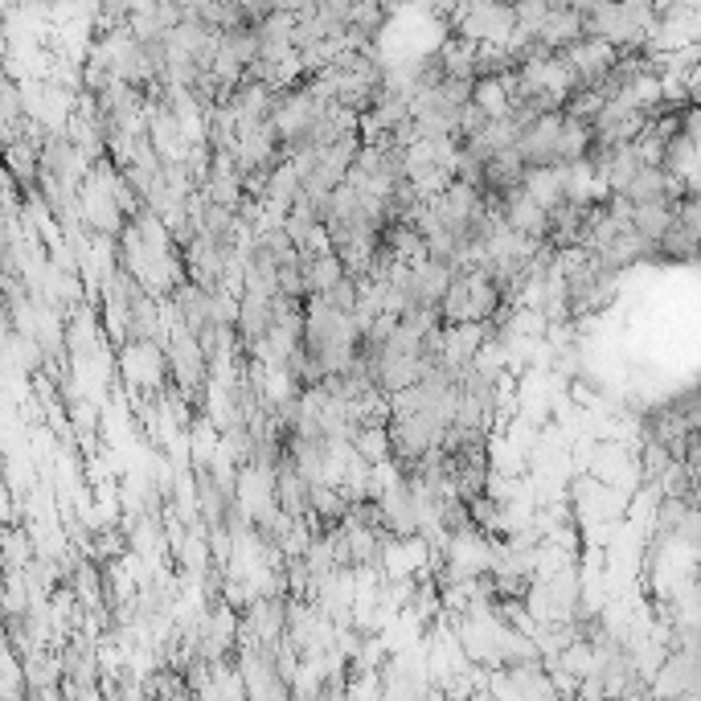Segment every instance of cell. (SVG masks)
<instances>
[{
  "label": "cell",
  "mask_w": 701,
  "mask_h": 701,
  "mask_svg": "<svg viewBox=\"0 0 701 701\" xmlns=\"http://www.w3.org/2000/svg\"><path fill=\"white\" fill-rule=\"evenodd\" d=\"M239 9L251 21H263L267 13H275V0H239Z\"/></svg>",
  "instance_id": "cell-6"
},
{
  "label": "cell",
  "mask_w": 701,
  "mask_h": 701,
  "mask_svg": "<svg viewBox=\"0 0 701 701\" xmlns=\"http://www.w3.org/2000/svg\"><path fill=\"white\" fill-rule=\"evenodd\" d=\"M500 218L521 230V234H533V239H546L549 242V209L533 197L525 185H517L513 193L500 197Z\"/></svg>",
  "instance_id": "cell-2"
},
{
  "label": "cell",
  "mask_w": 701,
  "mask_h": 701,
  "mask_svg": "<svg viewBox=\"0 0 701 701\" xmlns=\"http://www.w3.org/2000/svg\"><path fill=\"white\" fill-rule=\"evenodd\" d=\"M275 9H283V13H295V17H309L312 9H316V0H275Z\"/></svg>",
  "instance_id": "cell-7"
},
{
  "label": "cell",
  "mask_w": 701,
  "mask_h": 701,
  "mask_svg": "<svg viewBox=\"0 0 701 701\" xmlns=\"http://www.w3.org/2000/svg\"><path fill=\"white\" fill-rule=\"evenodd\" d=\"M619 46H612L607 37H582L575 46H566V58H570V67L579 70V83L582 86H603L607 83V74L616 70L619 62Z\"/></svg>",
  "instance_id": "cell-1"
},
{
  "label": "cell",
  "mask_w": 701,
  "mask_h": 701,
  "mask_svg": "<svg viewBox=\"0 0 701 701\" xmlns=\"http://www.w3.org/2000/svg\"><path fill=\"white\" fill-rule=\"evenodd\" d=\"M582 37H587V13H579V9H558L542 25V41H546L549 50H566V46H575Z\"/></svg>",
  "instance_id": "cell-3"
},
{
  "label": "cell",
  "mask_w": 701,
  "mask_h": 701,
  "mask_svg": "<svg viewBox=\"0 0 701 701\" xmlns=\"http://www.w3.org/2000/svg\"><path fill=\"white\" fill-rule=\"evenodd\" d=\"M673 218H677V202H644V206L632 209V226L649 242L665 239V230H668V222H673Z\"/></svg>",
  "instance_id": "cell-4"
},
{
  "label": "cell",
  "mask_w": 701,
  "mask_h": 701,
  "mask_svg": "<svg viewBox=\"0 0 701 701\" xmlns=\"http://www.w3.org/2000/svg\"><path fill=\"white\" fill-rule=\"evenodd\" d=\"M472 104H476L480 111H488L493 120H505V116L513 111V95H509V86L500 83V78H476Z\"/></svg>",
  "instance_id": "cell-5"
}]
</instances>
